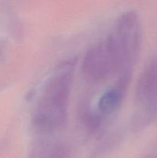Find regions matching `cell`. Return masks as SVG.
<instances>
[{
  "label": "cell",
  "mask_w": 157,
  "mask_h": 158,
  "mask_svg": "<svg viewBox=\"0 0 157 158\" xmlns=\"http://www.w3.org/2000/svg\"><path fill=\"white\" fill-rule=\"evenodd\" d=\"M82 69L86 80L91 83H100L114 75L117 78L128 75L123 73L116 54L106 36L87 51Z\"/></svg>",
  "instance_id": "7a4b0ae2"
},
{
  "label": "cell",
  "mask_w": 157,
  "mask_h": 158,
  "mask_svg": "<svg viewBox=\"0 0 157 158\" xmlns=\"http://www.w3.org/2000/svg\"><path fill=\"white\" fill-rule=\"evenodd\" d=\"M155 62H156V63H157V57L155 59Z\"/></svg>",
  "instance_id": "5b68a950"
},
{
  "label": "cell",
  "mask_w": 157,
  "mask_h": 158,
  "mask_svg": "<svg viewBox=\"0 0 157 158\" xmlns=\"http://www.w3.org/2000/svg\"><path fill=\"white\" fill-rule=\"evenodd\" d=\"M75 68V59H66L46 80L32 112V124L37 132L51 134L66 124Z\"/></svg>",
  "instance_id": "6da1fadb"
},
{
  "label": "cell",
  "mask_w": 157,
  "mask_h": 158,
  "mask_svg": "<svg viewBox=\"0 0 157 158\" xmlns=\"http://www.w3.org/2000/svg\"><path fill=\"white\" fill-rule=\"evenodd\" d=\"M29 158H72V152L65 142L41 139L31 147Z\"/></svg>",
  "instance_id": "277c9868"
},
{
  "label": "cell",
  "mask_w": 157,
  "mask_h": 158,
  "mask_svg": "<svg viewBox=\"0 0 157 158\" xmlns=\"http://www.w3.org/2000/svg\"><path fill=\"white\" fill-rule=\"evenodd\" d=\"M135 100L141 106L143 120H157V63L155 60L140 75L135 89Z\"/></svg>",
  "instance_id": "3957f363"
}]
</instances>
